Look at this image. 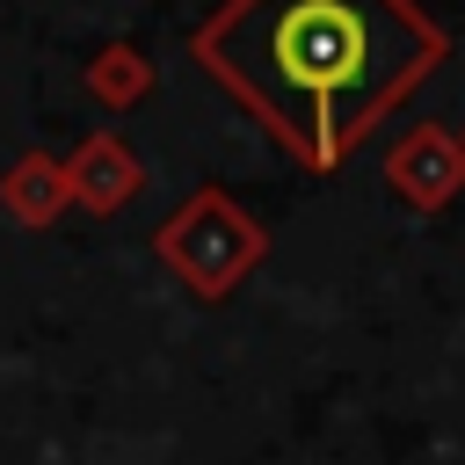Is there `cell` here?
Segmentation results:
<instances>
[{"mask_svg": "<svg viewBox=\"0 0 465 465\" xmlns=\"http://www.w3.org/2000/svg\"><path fill=\"white\" fill-rule=\"evenodd\" d=\"M189 58L276 153L334 174L436 80L450 29L421 0H218L189 29Z\"/></svg>", "mask_w": 465, "mask_h": 465, "instance_id": "6da1fadb", "label": "cell"}, {"mask_svg": "<svg viewBox=\"0 0 465 465\" xmlns=\"http://www.w3.org/2000/svg\"><path fill=\"white\" fill-rule=\"evenodd\" d=\"M262 254H269L262 218H254L247 203H232L218 182L189 189V196L153 225V262H160V269H167L196 305L232 298V291L262 269Z\"/></svg>", "mask_w": 465, "mask_h": 465, "instance_id": "7a4b0ae2", "label": "cell"}, {"mask_svg": "<svg viewBox=\"0 0 465 465\" xmlns=\"http://www.w3.org/2000/svg\"><path fill=\"white\" fill-rule=\"evenodd\" d=\"M385 189L407 211H443L465 189V138L450 124H414L407 138L385 145Z\"/></svg>", "mask_w": 465, "mask_h": 465, "instance_id": "3957f363", "label": "cell"}, {"mask_svg": "<svg viewBox=\"0 0 465 465\" xmlns=\"http://www.w3.org/2000/svg\"><path fill=\"white\" fill-rule=\"evenodd\" d=\"M65 189H73V211L116 218L124 203L145 196V160H138L116 131H87V138L65 153Z\"/></svg>", "mask_w": 465, "mask_h": 465, "instance_id": "277c9868", "label": "cell"}, {"mask_svg": "<svg viewBox=\"0 0 465 465\" xmlns=\"http://www.w3.org/2000/svg\"><path fill=\"white\" fill-rule=\"evenodd\" d=\"M73 211V189H65V160L58 153H15V167L0 174V218H15L22 232H44Z\"/></svg>", "mask_w": 465, "mask_h": 465, "instance_id": "5b68a950", "label": "cell"}, {"mask_svg": "<svg viewBox=\"0 0 465 465\" xmlns=\"http://www.w3.org/2000/svg\"><path fill=\"white\" fill-rule=\"evenodd\" d=\"M80 87H87L94 109L124 116V109H138V102L153 94V58H145L138 44H102V51L80 65Z\"/></svg>", "mask_w": 465, "mask_h": 465, "instance_id": "8992f818", "label": "cell"}]
</instances>
